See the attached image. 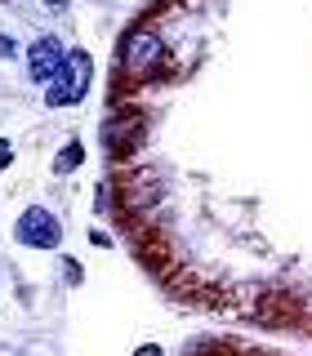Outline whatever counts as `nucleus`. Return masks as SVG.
<instances>
[{
    "mask_svg": "<svg viewBox=\"0 0 312 356\" xmlns=\"http://www.w3.org/2000/svg\"><path fill=\"white\" fill-rule=\"evenodd\" d=\"M89 72H94L89 54H85V49H72V54L63 58V67L49 76V85H45V103H49V107H67V103H76V98H85Z\"/></svg>",
    "mask_w": 312,
    "mask_h": 356,
    "instance_id": "1",
    "label": "nucleus"
},
{
    "mask_svg": "<svg viewBox=\"0 0 312 356\" xmlns=\"http://www.w3.org/2000/svg\"><path fill=\"white\" fill-rule=\"evenodd\" d=\"M18 241L31 245V250H58L63 227H58V218H54L49 209H27V214L18 218Z\"/></svg>",
    "mask_w": 312,
    "mask_h": 356,
    "instance_id": "2",
    "label": "nucleus"
},
{
    "mask_svg": "<svg viewBox=\"0 0 312 356\" xmlns=\"http://www.w3.org/2000/svg\"><path fill=\"white\" fill-rule=\"evenodd\" d=\"M156 58H161V36L156 31H134L125 40V49H120V63H125L130 76H148Z\"/></svg>",
    "mask_w": 312,
    "mask_h": 356,
    "instance_id": "3",
    "label": "nucleus"
},
{
    "mask_svg": "<svg viewBox=\"0 0 312 356\" xmlns=\"http://www.w3.org/2000/svg\"><path fill=\"white\" fill-rule=\"evenodd\" d=\"M67 58V49L54 36H40L36 44H31V54H27V63H31V81H40V85H49V76L63 67Z\"/></svg>",
    "mask_w": 312,
    "mask_h": 356,
    "instance_id": "4",
    "label": "nucleus"
},
{
    "mask_svg": "<svg viewBox=\"0 0 312 356\" xmlns=\"http://www.w3.org/2000/svg\"><path fill=\"white\" fill-rule=\"evenodd\" d=\"M81 161H85V143H72V147H63V152H58L54 170H58V174H67V170H76Z\"/></svg>",
    "mask_w": 312,
    "mask_h": 356,
    "instance_id": "5",
    "label": "nucleus"
},
{
    "mask_svg": "<svg viewBox=\"0 0 312 356\" xmlns=\"http://www.w3.org/2000/svg\"><path fill=\"white\" fill-rule=\"evenodd\" d=\"M14 54H18V44L9 40V36H0V58H14Z\"/></svg>",
    "mask_w": 312,
    "mask_h": 356,
    "instance_id": "6",
    "label": "nucleus"
},
{
    "mask_svg": "<svg viewBox=\"0 0 312 356\" xmlns=\"http://www.w3.org/2000/svg\"><path fill=\"white\" fill-rule=\"evenodd\" d=\"M5 161H14V147H9V143H0V165Z\"/></svg>",
    "mask_w": 312,
    "mask_h": 356,
    "instance_id": "7",
    "label": "nucleus"
},
{
    "mask_svg": "<svg viewBox=\"0 0 312 356\" xmlns=\"http://www.w3.org/2000/svg\"><path fill=\"white\" fill-rule=\"evenodd\" d=\"M134 356H161V348H156V343H148V348H139Z\"/></svg>",
    "mask_w": 312,
    "mask_h": 356,
    "instance_id": "8",
    "label": "nucleus"
},
{
    "mask_svg": "<svg viewBox=\"0 0 312 356\" xmlns=\"http://www.w3.org/2000/svg\"><path fill=\"white\" fill-rule=\"evenodd\" d=\"M45 5H49V9H67V0H45Z\"/></svg>",
    "mask_w": 312,
    "mask_h": 356,
    "instance_id": "9",
    "label": "nucleus"
}]
</instances>
